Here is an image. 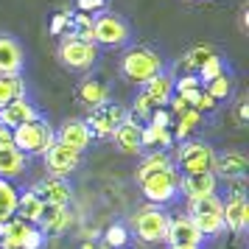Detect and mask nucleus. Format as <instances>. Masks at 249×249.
<instances>
[{
  "label": "nucleus",
  "mask_w": 249,
  "mask_h": 249,
  "mask_svg": "<svg viewBox=\"0 0 249 249\" xmlns=\"http://www.w3.org/2000/svg\"><path fill=\"white\" fill-rule=\"evenodd\" d=\"M162 70H165L162 56L148 45L126 48V53L121 56V62H118V73H121L129 84H137V87L148 84V81L154 79V76H160Z\"/></svg>",
  "instance_id": "obj_1"
},
{
  "label": "nucleus",
  "mask_w": 249,
  "mask_h": 249,
  "mask_svg": "<svg viewBox=\"0 0 249 249\" xmlns=\"http://www.w3.org/2000/svg\"><path fill=\"white\" fill-rule=\"evenodd\" d=\"M14 135V148H20L25 157L28 154H45L48 148L56 143V129L48 124L45 118H36L28 124L12 129Z\"/></svg>",
  "instance_id": "obj_2"
},
{
  "label": "nucleus",
  "mask_w": 249,
  "mask_h": 249,
  "mask_svg": "<svg viewBox=\"0 0 249 249\" xmlns=\"http://www.w3.org/2000/svg\"><path fill=\"white\" fill-rule=\"evenodd\" d=\"M179 177H182L179 171L168 165V168H160L154 174L143 177L137 185H140L143 199H148L151 204H168L179 196Z\"/></svg>",
  "instance_id": "obj_3"
},
{
  "label": "nucleus",
  "mask_w": 249,
  "mask_h": 249,
  "mask_svg": "<svg viewBox=\"0 0 249 249\" xmlns=\"http://www.w3.org/2000/svg\"><path fill=\"white\" fill-rule=\"evenodd\" d=\"M174 168L182 174H199V171H213L215 148L204 140H185L174 151Z\"/></svg>",
  "instance_id": "obj_4"
},
{
  "label": "nucleus",
  "mask_w": 249,
  "mask_h": 249,
  "mask_svg": "<svg viewBox=\"0 0 249 249\" xmlns=\"http://www.w3.org/2000/svg\"><path fill=\"white\" fill-rule=\"evenodd\" d=\"M56 59L68 70L87 73L98 62V48H95V42H81L76 36H62V42L56 48Z\"/></svg>",
  "instance_id": "obj_5"
},
{
  "label": "nucleus",
  "mask_w": 249,
  "mask_h": 249,
  "mask_svg": "<svg viewBox=\"0 0 249 249\" xmlns=\"http://www.w3.org/2000/svg\"><path fill=\"white\" fill-rule=\"evenodd\" d=\"M92 39L107 48H121L132 39V25L126 23L121 14L101 12L92 17Z\"/></svg>",
  "instance_id": "obj_6"
},
{
  "label": "nucleus",
  "mask_w": 249,
  "mask_h": 249,
  "mask_svg": "<svg viewBox=\"0 0 249 249\" xmlns=\"http://www.w3.org/2000/svg\"><path fill=\"white\" fill-rule=\"evenodd\" d=\"M168 213H162L160 207H143L132 215V232L137 235V241H143L146 247L151 244H160L165 241V232H168Z\"/></svg>",
  "instance_id": "obj_7"
},
{
  "label": "nucleus",
  "mask_w": 249,
  "mask_h": 249,
  "mask_svg": "<svg viewBox=\"0 0 249 249\" xmlns=\"http://www.w3.org/2000/svg\"><path fill=\"white\" fill-rule=\"evenodd\" d=\"M126 115H129V112H126L118 101H104L101 107L90 109L87 121H84V126L90 129L92 137H98V140H109L115 129L126 121Z\"/></svg>",
  "instance_id": "obj_8"
},
{
  "label": "nucleus",
  "mask_w": 249,
  "mask_h": 249,
  "mask_svg": "<svg viewBox=\"0 0 249 249\" xmlns=\"http://www.w3.org/2000/svg\"><path fill=\"white\" fill-rule=\"evenodd\" d=\"M81 157H84V154L76 151V148L53 143V146L42 154V162H45L48 177H68V174H73V171L81 168Z\"/></svg>",
  "instance_id": "obj_9"
},
{
  "label": "nucleus",
  "mask_w": 249,
  "mask_h": 249,
  "mask_svg": "<svg viewBox=\"0 0 249 249\" xmlns=\"http://www.w3.org/2000/svg\"><path fill=\"white\" fill-rule=\"evenodd\" d=\"M213 174L215 179H224V182H238V179H247L249 174V157L244 151H215L213 160Z\"/></svg>",
  "instance_id": "obj_10"
},
{
  "label": "nucleus",
  "mask_w": 249,
  "mask_h": 249,
  "mask_svg": "<svg viewBox=\"0 0 249 249\" xmlns=\"http://www.w3.org/2000/svg\"><path fill=\"white\" fill-rule=\"evenodd\" d=\"M31 193H34L39 202L59 204V207H68L70 199H73V188H70V182L65 177H45V179L34 182Z\"/></svg>",
  "instance_id": "obj_11"
},
{
  "label": "nucleus",
  "mask_w": 249,
  "mask_h": 249,
  "mask_svg": "<svg viewBox=\"0 0 249 249\" xmlns=\"http://www.w3.org/2000/svg\"><path fill=\"white\" fill-rule=\"evenodd\" d=\"M165 241H168L171 247H199L202 244V232L196 230L191 215L179 213V215H174V218H168Z\"/></svg>",
  "instance_id": "obj_12"
},
{
  "label": "nucleus",
  "mask_w": 249,
  "mask_h": 249,
  "mask_svg": "<svg viewBox=\"0 0 249 249\" xmlns=\"http://www.w3.org/2000/svg\"><path fill=\"white\" fill-rule=\"evenodd\" d=\"M140 132H143V124L137 121L135 115H126V121L115 129L109 140H115V148H118L121 154H143Z\"/></svg>",
  "instance_id": "obj_13"
},
{
  "label": "nucleus",
  "mask_w": 249,
  "mask_h": 249,
  "mask_svg": "<svg viewBox=\"0 0 249 249\" xmlns=\"http://www.w3.org/2000/svg\"><path fill=\"white\" fill-rule=\"evenodd\" d=\"M25 65L23 45L17 42V36L0 34V76H20Z\"/></svg>",
  "instance_id": "obj_14"
},
{
  "label": "nucleus",
  "mask_w": 249,
  "mask_h": 249,
  "mask_svg": "<svg viewBox=\"0 0 249 249\" xmlns=\"http://www.w3.org/2000/svg\"><path fill=\"white\" fill-rule=\"evenodd\" d=\"M36 118H42L39 112V107L34 101H28V98H14L12 104H6L3 109H0V124L9 126V129H17V126L28 124V121H36Z\"/></svg>",
  "instance_id": "obj_15"
},
{
  "label": "nucleus",
  "mask_w": 249,
  "mask_h": 249,
  "mask_svg": "<svg viewBox=\"0 0 249 249\" xmlns=\"http://www.w3.org/2000/svg\"><path fill=\"white\" fill-rule=\"evenodd\" d=\"M73 221V213H70V207H59V204H45L42 202V210H39V218H36V224L45 235H62L65 230L70 227Z\"/></svg>",
  "instance_id": "obj_16"
},
{
  "label": "nucleus",
  "mask_w": 249,
  "mask_h": 249,
  "mask_svg": "<svg viewBox=\"0 0 249 249\" xmlns=\"http://www.w3.org/2000/svg\"><path fill=\"white\" fill-rule=\"evenodd\" d=\"M90 129L84 126V121L81 118H68L65 124L56 129V143H62V146H68V148H76V151H87V146H90Z\"/></svg>",
  "instance_id": "obj_17"
},
{
  "label": "nucleus",
  "mask_w": 249,
  "mask_h": 249,
  "mask_svg": "<svg viewBox=\"0 0 249 249\" xmlns=\"http://www.w3.org/2000/svg\"><path fill=\"white\" fill-rule=\"evenodd\" d=\"M179 193L188 199H199V196H210L218 193V179L213 171H199V174H182L179 177Z\"/></svg>",
  "instance_id": "obj_18"
},
{
  "label": "nucleus",
  "mask_w": 249,
  "mask_h": 249,
  "mask_svg": "<svg viewBox=\"0 0 249 249\" xmlns=\"http://www.w3.org/2000/svg\"><path fill=\"white\" fill-rule=\"evenodd\" d=\"M221 221H224V230H230V232H244L249 227V202L247 199H224Z\"/></svg>",
  "instance_id": "obj_19"
},
{
  "label": "nucleus",
  "mask_w": 249,
  "mask_h": 249,
  "mask_svg": "<svg viewBox=\"0 0 249 249\" xmlns=\"http://www.w3.org/2000/svg\"><path fill=\"white\" fill-rule=\"evenodd\" d=\"M76 98H79L87 109H95V107H101L104 101H109V87H107V81L95 79V76H84L79 81V87H76Z\"/></svg>",
  "instance_id": "obj_20"
},
{
  "label": "nucleus",
  "mask_w": 249,
  "mask_h": 249,
  "mask_svg": "<svg viewBox=\"0 0 249 249\" xmlns=\"http://www.w3.org/2000/svg\"><path fill=\"white\" fill-rule=\"evenodd\" d=\"M143 92L151 98V104H154V107H168L171 95H174V76L162 70V73H160V76H154L148 84H143Z\"/></svg>",
  "instance_id": "obj_21"
},
{
  "label": "nucleus",
  "mask_w": 249,
  "mask_h": 249,
  "mask_svg": "<svg viewBox=\"0 0 249 249\" xmlns=\"http://www.w3.org/2000/svg\"><path fill=\"white\" fill-rule=\"evenodd\" d=\"M25 168H28V157L20 148H0V179H14V177L25 174Z\"/></svg>",
  "instance_id": "obj_22"
},
{
  "label": "nucleus",
  "mask_w": 249,
  "mask_h": 249,
  "mask_svg": "<svg viewBox=\"0 0 249 249\" xmlns=\"http://www.w3.org/2000/svg\"><path fill=\"white\" fill-rule=\"evenodd\" d=\"M215 53H218V51H215L213 45H204V42H202V45L188 48V51L179 56V62H177V65H179L182 73H199V68H202L207 59H213Z\"/></svg>",
  "instance_id": "obj_23"
},
{
  "label": "nucleus",
  "mask_w": 249,
  "mask_h": 249,
  "mask_svg": "<svg viewBox=\"0 0 249 249\" xmlns=\"http://www.w3.org/2000/svg\"><path fill=\"white\" fill-rule=\"evenodd\" d=\"M140 143H143V151L146 148H157V151H168L174 146V135H171V129H157V126H143V132H140Z\"/></svg>",
  "instance_id": "obj_24"
},
{
  "label": "nucleus",
  "mask_w": 249,
  "mask_h": 249,
  "mask_svg": "<svg viewBox=\"0 0 249 249\" xmlns=\"http://www.w3.org/2000/svg\"><path fill=\"white\" fill-rule=\"evenodd\" d=\"M221 204H224V199L218 193L199 196V199H188V215L191 218H196V215H221Z\"/></svg>",
  "instance_id": "obj_25"
},
{
  "label": "nucleus",
  "mask_w": 249,
  "mask_h": 249,
  "mask_svg": "<svg viewBox=\"0 0 249 249\" xmlns=\"http://www.w3.org/2000/svg\"><path fill=\"white\" fill-rule=\"evenodd\" d=\"M25 79L23 76H0V109L6 104H12L14 98H25Z\"/></svg>",
  "instance_id": "obj_26"
},
{
  "label": "nucleus",
  "mask_w": 249,
  "mask_h": 249,
  "mask_svg": "<svg viewBox=\"0 0 249 249\" xmlns=\"http://www.w3.org/2000/svg\"><path fill=\"white\" fill-rule=\"evenodd\" d=\"M39 210H42V202H39L31 191H25V193L17 196V210H14L17 218H23V221H28V224H36Z\"/></svg>",
  "instance_id": "obj_27"
},
{
  "label": "nucleus",
  "mask_w": 249,
  "mask_h": 249,
  "mask_svg": "<svg viewBox=\"0 0 249 249\" xmlns=\"http://www.w3.org/2000/svg\"><path fill=\"white\" fill-rule=\"evenodd\" d=\"M28 221H23V218H17V215H12L9 221H6V232H3V249H20L23 247V238H25V230H28Z\"/></svg>",
  "instance_id": "obj_28"
},
{
  "label": "nucleus",
  "mask_w": 249,
  "mask_h": 249,
  "mask_svg": "<svg viewBox=\"0 0 249 249\" xmlns=\"http://www.w3.org/2000/svg\"><path fill=\"white\" fill-rule=\"evenodd\" d=\"M17 196L20 191L14 188L12 179H0V221H9L17 210Z\"/></svg>",
  "instance_id": "obj_29"
},
{
  "label": "nucleus",
  "mask_w": 249,
  "mask_h": 249,
  "mask_svg": "<svg viewBox=\"0 0 249 249\" xmlns=\"http://www.w3.org/2000/svg\"><path fill=\"white\" fill-rule=\"evenodd\" d=\"M168 165H174V160H171L168 151H154V154H146L143 162L137 165L135 179L140 182L143 177H148V174H154V171H160V168H168Z\"/></svg>",
  "instance_id": "obj_30"
},
{
  "label": "nucleus",
  "mask_w": 249,
  "mask_h": 249,
  "mask_svg": "<svg viewBox=\"0 0 249 249\" xmlns=\"http://www.w3.org/2000/svg\"><path fill=\"white\" fill-rule=\"evenodd\" d=\"M202 90L207 92V95H210L215 104H218V101H227V98L232 95V76H230V73H221V76H215L213 81H207Z\"/></svg>",
  "instance_id": "obj_31"
},
{
  "label": "nucleus",
  "mask_w": 249,
  "mask_h": 249,
  "mask_svg": "<svg viewBox=\"0 0 249 249\" xmlns=\"http://www.w3.org/2000/svg\"><path fill=\"white\" fill-rule=\"evenodd\" d=\"M221 73H227V62L221 53H215L213 59H207L202 68H199V73H196V79L202 81V87L207 84V81H213L215 76H221Z\"/></svg>",
  "instance_id": "obj_32"
},
{
  "label": "nucleus",
  "mask_w": 249,
  "mask_h": 249,
  "mask_svg": "<svg viewBox=\"0 0 249 249\" xmlns=\"http://www.w3.org/2000/svg\"><path fill=\"white\" fill-rule=\"evenodd\" d=\"M193 224H196V230L202 232V238H215V235L224 232V221H221V215H196Z\"/></svg>",
  "instance_id": "obj_33"
},
{
  "label": "nucleus",
  "mask_w": 249,
  "mask_h": 249,
  "mask_svg": "<svg viewBox=\"0 0 249 249\" xmlns=\"http://www.w3.org/2000/svg\"><path fill=\"white\" fill-rule=\"evenodd\" d=\"M126 241H129V230L124 224H112L107 227V232H104V244L109 249H124Z\"/></svg>",
  "instance_id": "obj_34"
},
{
  "label": "nucleus",
  "mask_w": 249,
  "mask_h": 249,
  "mask_svg": "<svg viewBox=\"0 0 249 249\" xmlns=\"http://www.w3.org/2000/svg\"><path fill=\"white\" fill-rule=\"evenodd\" d=\"M154 109H157V107L151 104V98H148L146 92H143V90L137 92V95H135V101H132V112H135L137 121H140V118H146V121H148V115L154 112Z\"/></svg>",
  "instance_id": "obj_35"
},
{
  "label": "nucleus",
  "mask_w": 249,
  "mask_h": 249,
  "mask_svg": "<svg viewBox=\"0 0 249 249\" xmlns=\"http://www.w3.org/2000/svg\"><path fill=\"white\" fill-rule=\"evenodd\" d=\"M45 232H42V230H39V227H28V230H25V238H23V247L20 249H42V244H45Z\"/></svg>",
  "instance_id": "obj_36"
},
{
  "label": "nucleus",
  "mask_w": 249,
  "mask_h": 249,
  "mask_svg": "<svg viewBox=\"0 0 249 249\" xmlns=\"http://www.w3.org/2000/svg\"><path fill=\"white\" fill-rule=\"evenodd\" d=\"M68 25H70V12H59L51 17L48 31H51V36H62V34H68Z\"/></svg>",
  "instance_id": "obj_37"
},
{
  "label": "nucleus",
  "mask_w": 249,
  "mask_h": 249,
  "mask_svg": "<svg viewBox=\"0 0 249 249\" xmlns=\"http://www.w3.org/2000/svg\"><path fill=\"white\" fill-rule=\"evenodd\" d=\"M148 124L157 126V129H171V124H174V115H171V109H165V107H157L154 112L148 115Z\"/></svg>",
  "instance_id": "obj_38"
},
{
  "label": "nucleus",
  "mask_w": 249,
  "mask_h": 249,
  "mask_svg": "<svg viewBox=\"0 0 249 249\" xmlns=\"http://www.w3.org/2000/svg\"><path fill=\"white\" fill-rule=\"evenodd\" d=\"M202 81L196 79V73H182L179 79H174V92H185V90H199Z\"/></svg>",
  "instance_id": "obj_39"
},
{
  "label": "nucleus",
  "mask_w": 249,
  "mask_h": 249,
  "mask_svg": "<svg viewBox=\"0 0 249 249\" xmlns=\"http://www.w3.org/2000/svg\"><path fill=\"white\" fill-rule=\"evenodd\" d=\"M76 6H79V12L90 14V17L107 12V0H76Z\"/></svg>",
  "instance_id": "obj_40"
},
{
  "label": "nucleus",
  "mask_w": 249,
  "mask_h": 249,
  "mask_svg": "<svg viewBox=\"0 0 249 249\" xmlns=\"http://www.w3.org/2000/svg\"><path fill=\"white\" fill-rule=\"evenodd\" d=\"M235 124L238 126H247L249 124V101H247V95H241L235 104Z\"/></svg>",
  "instance_id": "obj_41"
},
{
  "label": "nucleus",
  "mask_w": 249,
  "mask_h": 249,
  "mask_svg": "<svg viewBox=\"0 0 249 249\" xmlns=\"http://www.w3.org/2000/svg\"><path fill=\"white\" fill-rule=\"evenodd\" d=\"M193 109H196V112H213V109H215V101H213V98H210V95H207V92H199V98H196V104H193Z\"/></svg>",
  "instance_id": "obj_42"
},
{
  "label": "nucleus",
  "mask_w": 249,
  "mask_h": 249,
  "mask_svg": "<svg viewBox=\"0 0 249 249\" xmlns=\"http://www.w3.org/2000/svg\"><path fill=\"white\" fill-rule=\"evenodd\" d=\"M9 146H14V135L9 126L0 124V148H9Z\"/></svg>",
  "instance_id": "obj_43"
},
{
  "label": "nucleus",
  "mask_w": 249,
  "mask_h": 249,
  "mask_svg": "<svg viewBox=\"0 0 249 249\" xmlns=\"http://www.w3.org/2000/svg\"><path fill=\"white\" fill-rule=\"evenodd\" d=\"M238 28H241V34H249V6H241V17H238Z\"/></svg>",
  "instance_id": "obj_44"
},
{
  "label": "nucleus",
  "mask_w": 249,
  "mask_h": 249,
  "mask_svg": "<svg viewBox=\"0 0 249 249\" xmlns=\"http://www.w3.org/2000/svg\"><path fill=\"white\" fill-rule=\"evenodd\" d=\"M168 249H202V247H168Z\"/></svg>",
  "instance_id": "obj_45"
},
{
  "label": "nucleus",
  "mask_w": 249,
  "mask_h": 249,
  "mask_svg": "<svg viewBox=\"0 0 249 249\" xmlns=\"http://www.w3.org/2000/svg\"><path fill=\"white\" fill-rule=\"evenodd\" d=\"M3 232H6V221H0V238H3Z\"/></svg>",
  "instance_id": "obj_46"
},
{
  "label": "nucleus",
  "mask_w": 249,
  "mask_h": 249,
  "mask_svg": "<svg viewBox=\"0 0 249 249\" xmlns=\"http://www.w3.org/2000/svg\"><path fill=\"white\" fill-rule=\"evenodd\" d=\"M81 249H95V247H92V244H81Z\"/></svg>",
  "instance_id": "obj_47"
},
{
  "label": "nucleus",
  "mask_w": 249,
  "mask_h": 249,
  "mask_svg": "<svg viewBox=\"0 0 249 249\" xmlns=\"http://www.w3.org/2000/svg\"><path fill=\"white\" fill-rule=\"evenodd\" d=\"M95 249H109V247H107V244H98V247H95Z\"/></svg>",
  "instance_id": "obj_48"
},
{
  "label": "nucleus",
  "mask_w": 249,
  "mask_h": 249,
  "mask_svg": "<svg viewBox=\"0 0 249 249\" xmlns=\"http://www.w3.org/2000/svg\"><path fill=\"white\" fill-rule=\"evenodd\" d=\"M185 3H193V0H185Z\"/></svg>",
  "instance_id": "obj_49"
}]
</instances>
